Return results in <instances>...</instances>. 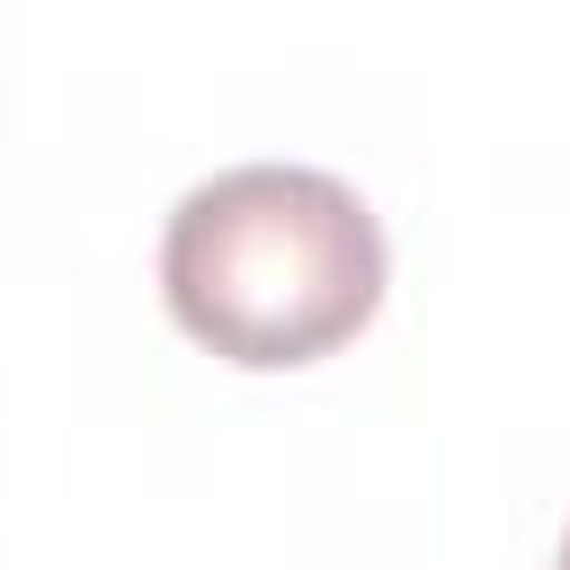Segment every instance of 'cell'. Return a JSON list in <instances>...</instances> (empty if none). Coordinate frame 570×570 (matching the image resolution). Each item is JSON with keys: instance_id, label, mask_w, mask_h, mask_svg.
<instances>
[{"instance_id": "1", "label": "cell", "mask_w": 570, "mask_h": 570, "mask_svg": "<svg viewBox=\"0 0 570 570\" xmlns=\"http://www.w3.org/2000/svg\"><path fill=\"white\" fill-rule=\"evenodd\" d=\"M160 294L196 347L276 374L347 347L383 303L374 205L312 160H240L196 178L160 232Z\"/></svg>"}, {"instance_id": "2", "label": "cell", "mask_w": 570, "mask_h": 570, "mask_svg": "<svg viewBox=\"0 0 570 570\" xmlns=\"http://www.w3.org/2000/svg\"><path fill=\"white\" fill-rule=\"evenodd\" d=\"M552 570H570V534H561V561H552Z\"/></svg>"}]
</instances>
